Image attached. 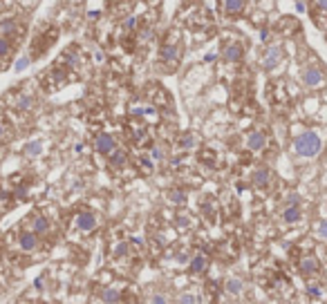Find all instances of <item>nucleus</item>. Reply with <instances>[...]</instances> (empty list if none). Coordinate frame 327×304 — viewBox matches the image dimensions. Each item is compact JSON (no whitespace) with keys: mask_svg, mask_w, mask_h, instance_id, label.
<instances>
[{"mask_svg":"<svg viewBox=\"0 0 327 304\" xmlns=\"http://www.w3.org/2000/svg\"><path fill=\"white\" fill-rule=\"evenodd\" d=\"M99 226V219L92 210H79L74 217H72V228L76 230L79 235H92Z\"/></svg>","mask_w":327,"mask_h":304,"instance_id":"f03ea898","label":"nucleus"},{"mask_svg":"<svg viewBox=\"0 0 327 304\" xmlns=\"http://www.w3.org/2000/svg\"><path fill=\"white\" fill-rule=\"evenodd\" d=\"M99 300H101V304H121L123 302V293L119 291V288L105 286V288H101Z\"/></svg>","mask_w":327,"mask_h":304,"instance_id":"2eb2a0df","label":"nucleus"},{"mask_svg":"<svg viewBox=\"0 0 327 304\" xmlns=\"http://www.w3.org/2000/svg\"><path fill=\"white\" fill-rule=\"evenodd\" d=\"M197 146V137L193 132H184L180 137V148L182 150H191V148H195Z\"/></svg>","mask_w":327,"mask_h":304,"instance_id":"aec40b11","label":"nucleus"},{"mask_svg":"<svg viewBox=\"0 0 327 304\" xmlns=\"http://www.w3.org/2000/svg\"><path fill=\"white\" fill-rule=\"evenodd\" d=\"M108 166L112 168V170H121L123 166H128V152L123 150V148H117L114 152L108 154Z\"/></svg>","mask_w":327,"mask_h":304,"instance_id":"4468645a","label":"nucleus"},{"mask_svg":"<svg viewBox=\"0 0 327 304\" xmlns=\"http://www.w3.org/2000/svg\"><path fill=\"white\" fill-rule=\"evenodd\" d=\"M30 304H43V302H38V300H34V302H30Z\"/></svg>","mask_w":327,"mask_h":304,"instance_id":"f704fd0d","label":"nucleus"},{"mask_svg":"<svg viewBox=\"0 0 327 304\" xmlns=\"http://www.w3.org/2000/svg\"><path fill=\"white\" fill-rule=\"evenodd\" d=\"M316 3V7L320 9V12H327V0H314Z\"/></svg>","mask_w":327,"mask_h":304,"instance_id":"473e14b6","label":"nucleus"},{"mask_svg":"<svg viewBox=\"0 0 327 304\" xmlns=\"http://www.w3.org/2000/svg\"><path fill=\"white\" fill-rule=\"evenodd\" d=\"M282 61V50L278 45H271L262 56V67L264 70H276Z\"/></svg>","mask_w":327,"mask_h":304,"instance_id":"9b49d317","label":"nucleus"},{"mask_svg":"<svg viewBox=\"0 0 327 304\" xmlns=\"http://www.w3.org/2000/svg\"><path fill=\"white\" fill-rule=\"evenodd\" d=\"M224 293L231 297H238L244 293V282L240 277H227V282H224Z\"/></svg>","mask_w":327,"mask_h":304,"instance_id":"dca6fc26","label":"nucleus"},{"mask_svg":"<svg viewBox=\"0 0 327 304\" xmlns=\"http://www.w3.org/2000/svg\"><path fill=\"white\" fill-rule=\"evenodd\" d=\"M177 304H197V295L195 293H182L177 297Z\"/></svg>","mask_w":327,"mask_h":304,"instance_id":"bb28decb","label":"nucleus"},{"mask_svg":"<svg viewBox=\"0 0 327 304\" xmlns=\"http://www.w3.org/2000/svg\"><path fill=\"white\" fill-rule=\"evenodd\" d=\"M27 65H30V59H21V61H18V63H16V70H18V72H21V70H25V67H27Z\"/></svg>","mask_w":327,"mask_h":304,"instance_id":"2f4dec72","label":"nucleus"},{"mask_svg":"<svg viewBox=\"0 0 327 304\" xmlns=\"http://www.w3.org/2000/svg\"><path fill=\"white\" fill-rule=\"evenodd\" d=\"M152 304H168V300H166V295L157 293V295H152Z\"/></svg>","mask_w":327,"mask_h":304,"instance_id":"7c9ffc66","label":"nucleus"},{"mask_svg":"<svg viewBox=\"0 0 327 304\" xmlns=\"http://www.w3.org/2000/svg\"><path fill=\"white\" fill-rule=\"evenodd\" d=\"M251 183L256 188H260V190H267V188H271V183H273V172L269 170L267 166H258L256 170L251 172Z\"/></svg>","mask_w":327,"mask_h":304,"instance_id":"0eeeda50","label":"nucleus"},{"mask_svg":"<svg viewBox=\"0 0 327 304\" xmlns=\"http://www.w3.org/2000/svg\"><path fill=\"white\" fill-rule=\"evenodd\" d=\"M32 105H34V101H32V96H27V94H21V96L16 99V108L23 110V112L32 110Z\"/></svg>","mask_w":327,"mask_h":304,"instance_id":"4be33fe9","label":"nucleus"},{"mask_svg":"<svg viewBox=\"0 0 327 304\" xmlns=\"http://www.w3.org/2000/svg\"><path fill=\"white\" fill-rule=\"evenodd\" d=\"M41 150H43V143L41 141H32V143H27V146H25V154H27V157H38Z\"/></svg>","mask_w":327,"mask_h":304,"instance_id":"5701e85b","label":"nucleus"},{"mask_svg":"<svg viewBox=\"0 0 327 304\" xmlns=\"http://www.w3.org/2000/svg\"><path fill=\"white\" fill-rule=\"evenodd\" d=\"M300 81H302V85H305V88L316 90V88H320V85L325 83V72L320 70V67H316V65L302 67V72H300Z\"/></svg>","mask_w":327,"mask_h":304,"instance_id":"20e7f679","label":"nucleus"},{"mask_svg":"<svg viewBox=\"0 0 327 304\" xmlns=\"http://www.w3.org/2000/svg\"><path fill=\"white\" fill-rule=\"evenodd\" d=\"M307 293H309L311 297H320V286L316 282H307Z\"/></svg>","mask_w":327,"mask_h":304,"instance_id":"c85d7f7f","label":"nucleus"},{"mask_svg":"<svg viewBox=\"0 0 327 304\" xmlns=\"http://www.w3.org/2000/svg\"><path fill=\"white\" fill-rule=\"evenodd\" d=\"M285 206H300V197H298L296 192H289V195L285 197Z\"/></svg>","mask_w":327,"mask_h":304,"instance_id":"c756f323","label":"nucleus"},{"mask_svg":"<svg viewBox=\"0 0 327 304\" xmlns=\"http://www.w3.org/2000/svg\"><path fill=\"white\" fill-rule=\"evenodd\" d=\"M16 32H18L16 21H12V18H9V21H3V23H0V36H7V38H12Z\"/></svg>","mask_w":327,"mask_h":304,"instance_id":"6ab92c4d","label":"nucleus"},{"mask_svg":"<svg viewBox=\"0 0 327 304\" xmlns=\"http://www.w3.org/2000/svg\"><path fill=\"white\" fill-rule=\"evenodd\" d=\"M12 54V38L0 36V61H7Z\"/></svg>","mask_w":327,"mask_h":304,"instance_id":"412c9836","label":"nucleus"},{"mask_svg":"<svg viewBox=\"0 0 327 304\" xmlns=\"http://www.w3.org/2000/svg\"><path fill=\"white\" fill-rule=\"evenodd\" d=\"M168 199H171L173 204H184V201H186V192L180 190V188H175V190L168 192Z\"/></svg>","mask_w":327,"mask_h":304,"instance_id":"b1692460","label":"nucleus"},{"mask_svg":"<svg viewBox=\"0 0 327 304\" xmlns=\"http://www.w3.org/2000/svg\"><path fill=\"white\" fill-rule=\"evenodd\" d=\"M320 150H323V141L314 130H307L294 139V152L300 159H314Z\"/></svg>","mask_w":327,"mask_h":304,"instance_id":"f257e3e1","label":"nucleus"},{"mask_svg":"<svg viewBox=\"0 0 327 304\" xmlns=\"http://www.w3.org/2000/svg\"><path fill=\"white\" fill-rule=\"evenodd\" d=\"M159 61L164 63V65L175 67L177 61H180V45H177V43H173V41L164 43L161 50H159Z\"/></svg>","mask_w":327,"mask_h":304,"instance_id":"6e6552de","label":"nucleus"},{"mask_svg":"<svg viewBox=\"0 0 327 304\" xmlns=\"http://www.w3.org/2000/svg\"><path fill=\"white\" fill-rule=\"evenodd\" d=\"M27 228H30L32 233H36L38 237L43 239V237H50V235H52V221L47 219L43 213H36V215L30 217V226H27Z\"/></svg>","mask_w":327,"mask_h":304,"instance_id":"423d86ee","label":"nucleus"},{"mask_svg":"<svg viewBox=\"0 0 327 304\" xmlns=\"http://www.w3.org/2000/svg\"><path fill=\"white\" fill-rule=\"evenodd\" d=\"M209 271V257L204 253H195L193 257L189 259V273L191 275H204Z\"/></svg>","mask_w":327,"mask_h":304,"instance_id":"f8f14e48","label":"nucleus"},{"mask_svg":"<svg viewBox=\"0 0 327 304\" xmlns=\"http://www.w3.org/2000/svg\"><path fill=\"white\" fill-rule=\"evenodd\" d=\"M264 146H267V134H264L262 130H253V132H249L247 139H244V148H247L249 152H260V150H264Z\"/></svg>","mask_w":327,"mask_h":304,"instance_id":"9d476101","label":"nucleus"},{"mask_svg":"<svg viewBox=\"0 0 327 304\" xmlns=\"http://www.w3.org/2000/svg\"><path fill=\"white\" fill-rule=\"evenodd\" d=\"M247 7V0H224V14L227 16H240Z\"/></svg>","mask_w":327,"mask_h":304,"instance_id":"a211bd4d","label":"nucleus"},{"mask_svg":"<svg viewBox=\"0 0 327 304\" xmlns=\"http://www.w3.org/2000/svg\"><path fill=\"white\" fill-rule=\"evenodd\" d=\"M41 237H38L36 233H32L30 228H23L16 233V248L21 250V253L25 255H34L41 250Z\"/></svg>","mask_w":327,"mask_h":304,"instance_id":"7ed1b4c3","label":"nucleus"},{"mask_svg":"<svg viewBox=\"0 0 327 304\" xmlns=\"http://www.w3.org/2000/svg\"><path fill=\"white\" fill-rule=\"evenodd\" d=\"M222 56H224V61L227 63H240L242 61V56H244V50H242V45L240 43H227L224 45V50H222Z\"/></svg>","mask_w":327,"mask_h":304,"instance_id":"ddd939ff","label":"nucleus"},{"mask_svg":"<svg viewBox=\"0 0 327 304\" xmlns=\"http://www.w3.org/2000/svg\"><path fill=\"white\" fill-rule=\"evenodd\" d=\"M314 233H316V237H318V239H323V242H327V219H320L318 224H316Z\"/></svg>","mask_w":327,"mask_h":304,"instance_id":"393cba45","label":"nucleus"},{"mask_svg":"<svg viewBox=\"0 0 327 304\" xmlns=\"http://www.w3.org/2000/svg\"><path fill=\"white\" fill-rule=\"evenodd\" d=\"M139 168H141L143 172H152V157L150 154H143V157H139Z\"/></svg>","mask_w":327,"mask_h":304,"instance_id":"a878e982","label":"nucleus"},{"mask_svg":"<svg viewBox=\"0 0 327 304\" xmlns=\"http://www.w3.org/2000/svg\"><path fill=\"white\" fill-rule=\"evenodd\" d=\"M150 157H152V161H161V159H166V150H164L161 146H152Z\"/></svg>","mask_w":327,"mask_h":304,"instance_id":"cd10ccee","label":"nucleus"},{"mask_svg":"<svg viewBox=\"0 0 327 304\" xmlns=\"http://www.w3.org/2000/svg\"><path fill=\"white\" fill-rule=\"evenodd\" d=\"M117 139L112 137V134H108V132H101L97 134V139H94V150H97L99 154H105L108 157L110 152H114L117 150Z\"/></svg>","mask_w":327,"mask_h":304,"instance_id":"1a4fd4ad","label":"nucleus"},{"mask_svg":"<svg viewBox=\"0 0 327 304\" xmlns=\"http://www.w3.org/2000/svg\"><path fill=\"white\" fill-rule=\"evenodd\" d=\"M5 132H7V125H5V121H0V139L5 137Z\"/></svg>","mask_w":327,"mask_h":304,"instance_id":"72a5a7b5","label":"nucleus"},{"mask_svg":"<svg viewBox=\"0 0 327 304\" xmlns=\"http://www.w3.org/2000/svg\"><path fill=\"white\" fill-rule=\"evenodd\" d=\"M280 217H282V221H285V224H298V221H300V217H302V210H300V206H285V208H282V213H280Z\"/></svg>","mask_w":327,"mask_h":304,"instance_id":"f3484780","label":"nucleus"},{"mask_svg":"<svg viewBox=\"0 0 327 304\" xmlns=\"http://www.w3.org/2000/svg\"><path fill=\"white\" fill-rule=\"evenodd\" d=\"M298 268H300V273L305 275V277H316L323 266H320V259L316 257L314 253H305L298 259Z\"/></svg>","mask_w":327,"mask_h":304,"instance_id":"39448f33","label":"nucleus"}]
</instances>
